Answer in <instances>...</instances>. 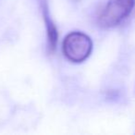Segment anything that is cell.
Here are the masks:
<instances>
[{
	"label": "cell",
	"instance_id": "6da1fadb",
	"mask_svg": "<svg viewBox=\"0 0 135 135\" xmlns=\"http://www.w3.org/2000/svg\"><path fill=\"white\" fill-rule=\"evenodd\" d=\"M63 54L74 63H81L90 56L93 50V42L87 34L81 32H70L62 44Z\"/></svg>",
	"mask_w": 135,
	"mask_h": 135
},
{
	"label": "cell",
	"instance_id": "7a4b0ae2",
	"mask_svg": "<svg viewBox=\"0 0 135 135\" xmlns=\"http://www.w3.org/2000/svg\"><path fill=\"white\" fill-rule=\"evenodd\" d=\"M135 0H109L99 16V24L103 28L118 25L131 13Z\"/></svg>",
	"mask_w": 135,
	"mask_h": 135
},
{
	"label": "cell",
	"instance_id": "3957f363",
	"mask_svg": "<svg viewBox=\"0 0 135 135\" xmlns=\"http://www.w3.org/2000/svg\"><path fill=\"white\" fill-rule=\"evenodd\" d=\"M40 5H41L43 19L45 21V28H46L47 49H48L49 53H53L56 50V44H57V31H56V25L54 24L50 17L48 0H40Z\"/></svg>",
	"mask_w": 135,
	"mask_h": 135
}]
</instances>
